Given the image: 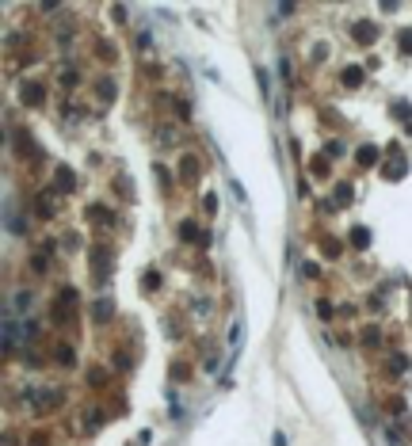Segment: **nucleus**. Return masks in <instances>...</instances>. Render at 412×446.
Returning a JSON list of instances; mask_svg holds the SVG:
<instances>
[{
  "mask_svg": "<svg viewBox=\"0 0 412 446\" xmlns=\"http://www.w3.org/2000/svg\"><path fill=\"white\" fill-rule=\"evenodd\" d=\"M271 446H286V438H283V431H275V435H271Z\"/></svg>",
  "mask_w": 412,
  "mask_h": 446,
  "instance_id": "1",
  "label": "nucleus"
}]
</instances>
